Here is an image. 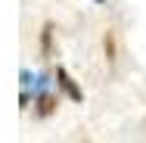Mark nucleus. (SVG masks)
Masks as SVG:
<instances>
[{
	"mask_svg": "<svg viewBox=\"0 0 146 143\" xmlns=\"http://www.w3.org/2000/svg\"><path fill=\"white\" fill-rule=\"evenodd\" d=\"M56 78H59V87H62V90H65L72 100H81V90L72 84V78H68V72H65V69H59V72H56Z\"/></svg>",
	"mask_w": 146,
	"mask_h": 143,
	"instance_id": "f257e3e1",
	"label": "nucleus"
}]
</instances>
